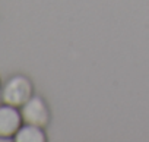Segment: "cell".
Segmentation results:
<instances>
[{
    "mask_svg": "<svg viewBox=\"0 0 149 142\" xmlns=\"http://www.w3.org/2000/svg\"><path fill=\"white\" fill-rule=\"evenodd\" d=\"M32 97V84L22 75L12 76L2 88V100L5 104L22 107Z\"/></svg>",
    "mask_w": 149,
    "mask_h": 142,
    "instance_id": "cell-1",
    "label": "cell"
},
{
    "mask_svg": "<svg viewBox=\"0 0 149 142\" xmlns=\"http://www.w3.org/2000/svg\"><path fill=\"white\" fill-rule=\"evenodd\" d=\"M21 114L24 122L29 125L42 127L48 123V110L40 97H31L21 107Z\"/></svg>",
    "mask_w": 149,
    "mask_h": 142,
    "instance_id": "cell-2",
    "label": "cell"
},
{
    "mask_svg": "<svg viewBox=\"0 0 149 142\" xmlns=\"http://www.w3.org/2000/svg\"><path fill=\"white\" fill-rule=\"evenodd\" d=\"M18 107L5 104L0 106V138H15L16 132L22 126V114Z\"/></svg>",
    "mask_w": 149,
    "mask_h": 142,
    "instance_id": "cell-3",
    "label": "cell"
},
{
    "mask_svg": "<svg viewBox=\"0 0 149 142\" xmlns=\"http://www.w3.org/2000/svg\"><path fill=\"white\" fill-rule=\"evenodd\" d=\"M15 141L16 142H44L45 133L41 130L40 126L26 123L19 127V130L15 135Z\"/></svg>",
    "mask_w": 149,
    "mask_h": 142,
    "instance_id": "cell-4",
    "label": "cell"
}]
</instances>
